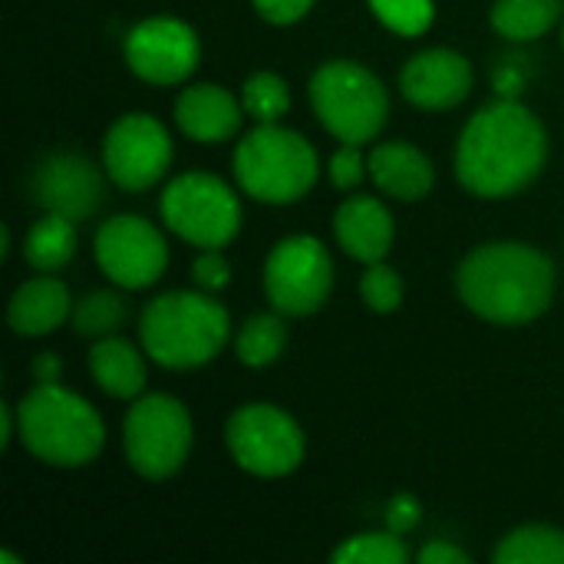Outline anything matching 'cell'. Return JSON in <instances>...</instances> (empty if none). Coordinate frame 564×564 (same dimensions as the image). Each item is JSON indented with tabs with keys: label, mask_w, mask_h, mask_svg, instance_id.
<instances>
[{
	"label": "cell",
	"mask_w": 564,
	"mask_h": 564,
	"mask_svg": "<svg viewBox=\"0 0 564 564\" xmlns=\"http://www.w3.org/2000/svg\"><path fill=\"white\" fill-rule=\"evenodd\" d=\"M549 159L545 126L522 102L479 109L456 145V175L479 198H509L532 185Z\"/></svg>",
	"instance_id": "cell-1"
},
{
	"label": "cell",
	"mask_w": 564,
	"mask_h": 564,
	"mask_svg": "<svg viewBox=\"0 0 564 564\" xmlns=\"http://www.w3.org/2000/svg\"><path fill=\"white\" fill-rule=\"evenodd\" d=\"M370 178L400 202H416L433 188V162L410 142H383L370 152Z\"/></svg>",
	"instance_id": "cell-19"
},
{
	"label": "cell",
	"mask_w": 564,
	"mask_h": 564,
	"mask_svg": "<svg viewBox=\"0 0 564 564\" xmlns=\"http://www.w3.org/2000/svg\"><path fill=\"white\" fill-rule=\"evenodd\" d=\"M264 291L274 311L288 317H307L321 311L334 291V261L327 248L311 235H291L278 241L264 261Z\"/></svg>",
	"instance_id": "cell-9"
},
{
	"label": "cell",
	"mask_w": 564,
	"mask_h": 564,
	"mask_svg": "<svg viewBox=\"0 0 564 564\" xmlns=\"http://www.w3.org/2000/svg\"><path fill=\"white\" fill-rule=\"evenodd\" d=\"M241 109L238 99L215 83H198L182 89L175 99V122L178 129L195 139V142H225L238 132L241 126Z\"/></svg>",
	"instance_id": "cell-17"
},
{
	"label": "cell",
	"mask_w": 564,
	"mask_h": 564,
	"mask_svg": "<svg viewBox=\"0 0 564 564\" xmlns=\"http://www.w3.org/2000/svg\"><path fill=\"white\" fill-rule=\"evenodd\" d=\"M69 321L79 337H109L126 321V301L116 291H93L73 307Z\"/></svg>",
	"instance_id": "cell-25"
},
{
	"label": "cell",
	"mask_w": 564,
	"mask_h": 564,
	"mask_svg": "<svg viewBox=\"0 0 564 564\" xmlns=\"http://www.w3.org/2000/svg\"><path fill=\"white\" fill-rule=\"evenodd\" d=\"M311 7H314V0H254V10L268 23H278V26L297 23Z\"/></svg>",
	"instance_id": "cell-32"
},
{
	"label": "cell",
	"mask_w": 564,
	"mask_h": 564,
	"mask_svg": "<svg viewBox=\"0 0 564 564\" xmlns=\"http://www.w3.org/2000/svg\"><path fill=\"white\" fill-rule=\"evenodd\" d=\"M23 254L43 274H53V271L66 268L69 258L76 254V225H73V218L53 215V212L46 218H40L26 235Z\"/></svg>",
	"instance_id": "cell-21"
},
{
	"label": "cell",
	"mask_w": 564,
	"mask_h": 564,
	"mask_svg": "<svg viewBox=\"0 0 564 564\" xmlns=\"http://www.w3.org/2000/svg\"><path fill=\"white\" fill-rule=\"evenodd\" d=\"M231 334L228 311L205 291H169L149 301L139 321L145 354L169 370H195L221 354Z\"/></svg>",
	"instance_id": "cell-3"
},
{
	"label": "cell",
	"mask_w": 564,
	"mask_h": 564,
	"mask_svg": "<svg viewBox=\"0 0 564 564\" xmlns=\"http://www.w3.org/2000/svg\"><path fill=\"white\" fill-rule=\"evenodd\" d=\"M59 370H63V364L53 354H40L36 364H33V373H36L40 383H56L59 380Z\"/></svg>",
	"instance_id": "cell-35"
},
{
	"label": "cell",
	"mask_w": 564,
	"mask_h": 564,
	"mask_svg": "<svg viewBox=\"0 0 564 564\" xmlns=\"http://www.w3.org/2000/svg\"><path fill=\"white\" fill-rule=\"evenodd\" d=\"M235 175L245 195L268 205H288L304 198L317 182V152L301 132L261 122L238 142Z\"/></svg>",
	"instance_id": "cell-5"
},
{
	"label": "cell",
	"mask_w": 564,
	"mask_h": 564,
	"mask_svg": "<svg viewBox=\"0 0 564 564\" xmlns=\"http://www.w3.org/2000/svg\"><path fill=\"white\" fill-rule=\"evenodd\" d=\"M17 433L23 446L46 466L73 469L99 456L106 426L99 413L59 383H40L17 406Z\"/></svg>",
	"instance_id": "cell-4"
},
{
	"label": "cell",
	"mask_w": 564,
	"mask_h": 564,
	"mask_svg": "<svg viewBox=\"0 0 564 564\" xmlns=\"http://www.w3.org/2000/svg\"><path fill=\"white\" fill-rule=\"evenodd\" d=\"M492 558L496 564H564V532L549 525H522L499 542Z\"/></svg>",
	"instance_id": "cell-23"
},
{
	"label": "cell",
	"mask_w": 564,
	"mask_h": 564,
	"mask_svg": "<svg viewBox=\"0 0 564 564\" xmlns=\"http://www.w3.org/2000/svg\"><path fill=\"white\" fill-rule=\"evenodd\" d=\"M202 56L198 36L188 23L175 17H152L132 26L126 36V63L129 69L155 86L182 83L195 73Z\"/></svg>",
	"instance_id": "cell-13"
},
{
	"label": "cell",
	"mask_w": 564,
	"mask_h": 564,
	"mask_svg": "<svg viewBox=\"0 0 564 564\" xmlns=\"http://www.w3.org/2000/svg\"><path fill=\"white\" fill-rule=\"evenodd\" d=\"M420 562L423 564H466L469 562V555H466L463 549L449 545V542H430V545H423V549H420Z\"/></svg>",
	"instance_id": "cell-33"
},
{
	"label": "cell",
	"mask_w": 564,
	"mask_h": 564,
	"mask_svg": "<svg viewBox=\"0 0 564 564\" xmlns=\"http://www.w3.org/2000/svg\"><path fill=\"white\" fill-rule=\"evenodd\" d=\"M373 13L397 33L416 36L433 23V0H370Z\"/></svg>",
	"instance_id": "cell-29"
},
{
	"label": "cell",
	"mask_w": 564,
	"mask_h": 564,
	"mask_svg": "<svg viewBox=\"0 0 564 564\" xmlns=\"http://www.w3.org/2000/svg\"><path fill=\"white\" fill-rule=\"evenodd\" d=\"M334 235L350 258H357L364 264H377L387 258V251L393 245V218L380 198L354 195L337 208Z\"/></svg>",
	"instance_id": "cell-16"
},
{
	"label": "cell",
	"mask_w": 564,
	"mask_h": 564,
	"mask_svg": "<svg viewBox=\"0 0 564 564\" xmlns=\"http://www.w3.org/2000/svg\"><path fill=\"white\" fill-rule=\"evenodd\" d=\"M360 297L370 311L377 314H393L403 304V281L393 268L387 264H370L367 274L360 278Z\"/></svg>",
	"instance_id": "cell-28"
},
{
	"label": "cell",
	"mask_w": 564,
	"mask_h": 564,
	"mask_svg": "<svg viewBox=\"0 0 564 564\" xmlns=\"http://www.w3.org/2000/svg\"><path fill=\"white\" fill-rule=\"evenodd\" d=\"M106 175L126 192L152 188L172 162V139L149 112H129L116 119L102 142Z\"/></svg>",
	"instance_id": "cell-11"
},
{
	"label": "cell",
	"mask_w": 564,
	"mask_h": 564,
	"mask_svg": "<svg viewBox=\"0 0 564 564\" xmlns=\"http://www.w3.org/2000/svg\"><path fill=\"white\" fill-rule=\"evenodd\" d=\"M413 522H416V506H413L410 499H397V502L390 506V529L403 535Z\"/></svg>",
	"instance_id": "cell-34"
},
{
	"label": "cell",
	"mask_w": 564,
	"mask_h": 564,
	"mask_svg": "<svg viewBox=\"0 0 564 564\" xmlns=\"http://www.w3.org/2000/svg\"><path fill=\"white\" fill-rule=\"evenodd\" d=\"M241 106L258 122H278L291 106L288 83L278 73H254L241 89Z\"/></svg>",
	"instance_id": "cell-27"
},
{
	"label": "cell",
	"mask_w": 564,
	"mask_h": 564,
	"mask_svg": "<svg viewBox=\"0 0 564 564\" xmlns=\"http://www.w3.org/2000/svg\"><path fill=\"white\" fill-rule=\"evenodd\" d=\"M400 89L420 109H453L473 89V66L456 50H423L403 66Z\"/></svg>",
	"instance_id": "cell-15"
},
{
	"label": "cell",
	"mask_w": 564,
	"mask_h": 564,
	"mask_svg": "<svg viewBox=\"0 0 564 564\" xmlns=\"http://www.w3.org/2000/svg\"><path fill=\"white\" fill-rule=\"evenodd\" d=\"M288 344V324L278 314H254L245 321V327L238 330V340H235V350H238V360L245 367H268L281 357Z\"/></svg>",
	"instance_id": "cell-24"
},
{
	"label": "cell",
	"mask_w": 564,
	"mask_h": 564,
	"mask_svg": "<svg viewBox=\"0 0 564 564\" xmlns=\"http://www.w3.org/2000/svg\"><path fill=\"white\" fill-rule=\"evenodd\" d=\"M562 0H496L492 26L509 40H539L562 20Z\"/></svg>",
	"instance_id": "cell-22"
},
{
	"label": "cell",
	"mask_w": 564,
	"mask_h": 564,
	"mask_svg": "<svg viewBox=\"0 0 564 564\" xmlns=\"http://www.w3.org/2000/svg\"><path fill=\"white\" fill-rule=\"evenodd\" d=\"M96 261L112 284L139 291L162 278L169 248L152 221L139 215H116L96 231Z\"/></svg>",
	"instance_id": "cell-12"
},
{
	"label": "cell",
	"mask_w": 564,
	"mask_h": 564,
	"mask_svg": "<svg viewBox=\"0 0 564 564\" xmlns=\"http://www.w3.org/2000/svg\"><path fill=\"white\" fill-rule=\"evenodd\" d=\"M89 373L96 387L116 400H132L145 387V364L142 354L122 337H99L89 350Z\"/></svg>",
	"instance_id": "cell-20"
},
{
	"label": "cell",
	"mask_w": 564,
	"mask_h": 564,
	"mask_svg": "<svg viewBox=\"0 0 564 564\" xmlns=\"http://www.w3.org/2000/svg\"><path fill=\"white\" fill-rule=\"evenodd\" d=\"M122 446L129 466L152 482L175 476L192 449V416L165 393H152L132 403L122 423Z\"/></svg>",
	"instance_id": "cell-7"
},
{
	"label": "cell",
	"mask_w": 564,
	"mask_h": 564,
	"mask_svg": "<svg viewBox=\"0 0 564 564\" xmlns=\"http://www.w3.org/2000/svg\"><path fill=\"white\" fill-rule=\"evenodd\" d=\"M162 221L195 248H225L241 228V205L221 178L185 172L162 192Z\"/></svg>",
	"instance_id": "cell-8"
},
{
	"label": "cell",
	"mask_w": 564,
	"mask_h": 564,
	"mask_svg": "<svg viewBox=\"0 0 564 564\" xmlns=\"http://www.w3.org/2000/svg\"><path fill=\"white\" fill-rule=\"evenodd\" d=\"M410 552L400 532H364L334 552V564H406Z\"/></svg>",
	"instance_id": "cell-26"
},
{
	"label": "cell",
	"mask_w": 564,
	"mask_h": 564,
	"mask_svg": "<svg viewBox=\"0 0 564 564\" xmlns=\"http://www.w3.org/2000/svg\"><path fill=\"white\" fill-rule=\"evenodd\" d=\"M463 304L492 324H529L555 297V264L532 245L492 241L476 248L456 274Z\"/></svg>",
	"instance_id": "cell-2"
},
{
	"label": "cell",
	"mask_w": 564,
	"mask_h": 564,
	"mask_svg": "<svg viewBox=\"0 0 564 564\" xmlns=\"http://www.w3.org/2000/svg\"><path fill=\"white\" fill-rule=\"evenodd\" d=\"M0 420H3L0 446H10V436H13V430L20 426V423H17V413H13V406H10V403H0Z\"/></svg>",
	"instance_id": "cell-36"
},
{
	"label": "cell",
	"mask_w": 564,
	"mask_h": 564,
	"mask_svg": "<svg viewBox=\"0 0 564 564\" xmlns=\"http://www.w3.org/2000/svg\"><path fill=\"white\" fill-rule=\"evenodd\" d=\"M33 195L46 212L79 221L96 212L102 198V175L89 159L73 152H56L36 169Z\"/></svg>",
	"instance_id": "cell-14"
},
{
	"label": "cell",
	"mask_w": 564,
	"mask_h": 564,
	"mask_svg": "<svg viewBox=\"0 0 564 564\" xmlns=\"http://www.w3.org/2000/svg\"><path fill=\"white\" fill-rule=\"evenodd\" d=\"M192 274H195V284L202 291H208V294L221 291L231 281V268H228V261H225V254L218 248H202V254L192 264Z\"/></svg>",
	"instance_id": "cell-31"
},
{
	"label": "cell",
	"mask_w": 564,
	"mask_h": 564,
	"mask_svg": "<svg viewBox=\"0 0 564 564\" xmlns=\"http://www.w3.org/2000/svg\"><path fill=\"white\" fill-rule=\"evenodd\" d=\"M231 459L264 479L288 476L304 459V433L301 426L271 403H248L241 406L225 426Z\"/></svg>",
	"instance_id": "cell-10"
},
{
	"label": "cell",
	"mask_w": 564,
	"mask_h": 564,
	"mask_svg": "<svg viewBox=\"0 0 564 564\" xmlns=\"http://www.w3.org/2000/svg\"><path fill=\"white\" fill-rule=\"evenodd\" d=\"M311 106L324 129L340 142H370L390 116L383 83L354 59H330L311 76Z\"/></svg>",
	"instance_id": "cell-6"
},
{
	"label": "cell",
	"mask_w": 564,
	"mask_h": 564,
	"mask_svg": "<svg viewBox=\"0 0 564 564\" xmlns=\"http://www.w3.org/2000/svg\"><path fill=\"white\" fill-rule=\"evenodd\" d=\"M69 314H73L69 291L53 274L20 284L7 307V321H10L13 334H20V337H43V334L56 330Z\"/></svg>",
	"instance_id": "cell-18"
},
{
	"label": "cell",
	"mask_w": 564,
	"mask_h": 564,
	"mask_svg": "<svg viewBox=\"0 0 564 564\" xmlns=\"http://www.w3.org/2000/svg\"><path fill=\"white\" fill-rule=\"evenodd\" d=\"M367 169H370V165L364 162L360 145L344 142V149H337L334 159H330V182H334L340 192H350V188H357V185L364 182Z\"/></svg>",
	"instance_id": "cell-30"
}]
</instances>
